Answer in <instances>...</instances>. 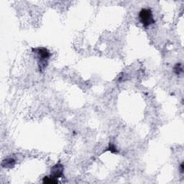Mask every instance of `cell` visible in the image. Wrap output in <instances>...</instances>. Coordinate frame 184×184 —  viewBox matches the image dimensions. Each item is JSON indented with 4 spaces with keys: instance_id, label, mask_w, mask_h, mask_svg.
<instances>
[{
    "instance_id": "1",
    "label": "cell",
    "mask_w": 184,
    "mask_h": 184,
    "mask_svg": "<svg viewBox=\"0 0 184 184\" xmlns=\"http://www.w3.org/2000/svg\"><path fill=\"white\" fill-rule=\"evenodd\" d=\"M32 51L36 56L38 60V68L40 72H43L46 70L47 66L48 65V61L51 56V53L47 49L43 47H38V48H32Z\"/></svg>"
},
{
    "instance_id": "2",
    "label": "cell",
    "mask_w": 184,
    "mask_h": 184,
    "mask_svg": "<svg viewBox=\"0 0 184 184\" xmlns=\"http://www.w3.org/2000/svg\"><path fill=\"white\" fill-rule=\"evenodd\" d=\"M139 19L143 27H147L155 22L153 12L149 8H143L139 12Z\"/></svg>"
},
{
    "instance_id": "3",
    "label": "cell",
    "mask_w": 184,
    "mask_h": 184,
    "mask_svg": "<svg viewBox=\"0 0 184 184\" xmlns=\"http://www.w3.org/2000/svg\"><path fill=\"white\" fill-rule=\"evenodd\" d=\"M64 168L61 163H58L53 166L51 169V175L55 178H59L63 176Z\"/></svg>"
},
{
    "instance_id": "4",
    "label": "cell",
    "mask_w": 184,
    "mask_h": 184,
    "mask_svg": "<svg viewBox=\"0 0 184 184\" xmlns=\"http://www.w3.org/2000/svg\"><path fill=\"white\" fill-rule=\"evenodd\" d=\"M16 162L13 158H7V159L4 160L1 163V166L3 168H13L15 165Z\"/></svg>"
},
{
    "instance_id": "5",
    "label": "cell",
    "mask_w": 184,
    "mask_h": 184,
    "mask_svg": "<svg viewBox=\"0 0 184 184\" xmlns=\"http://www.w3.org/2000/svg\"><path fill=\"white\" fill-rule=\"evenodd\" d=\"M43 183L46 184H55L58 183V180L57 178H55L51 175L49 176H45L43 178Z\"/></svg>"
},
{
    "instance_id": "6",
    "label": "cell",
    "mask_w": 184,
    "mask_h": 184,
    "mask_svg": "<svg viewBox=\"0 0 184 184\" xmlns=\"http://www.w3.org/2000/svg\"><path fill=\"white\" fill-rule=\"evenodd\" d=\"M173 71L176 75H180L181 73H183V66L180 63H178L175 64V66L173 68Z\"/></svg>"
},
{
    "instance_id": "7",
    "label": "cell",
    "mask_w": 184,
    "mask_h": 184,
    "mask_svg": "<svg viewBox=\"0 0 184 184\" xmlns=\"http://www.w3.org/2000/svg\"><path fill=\"white\" fill-rule=\"evenodd\" d=\"M109 150L110 152H112V153H118V150H117V148H116L115 145H114V144H112V143H109Z\"/></svg>"
},
{
    "instance_id": "8",
    "label": "cell",
    "mask_w": 184,
    "mask_h": 184,
    "mask_svg": "<svg viewBox=\"0 0 184 184\" xmlns=\"http://www.w3.org/2000/svg\"><path fill=\"white\" fill-rule=\"evenodd\" d=\"M179 168H180V173H183V171H184V165H183V163H182L180 165V167H179Z\"/></svg>"
}]
</instances>
